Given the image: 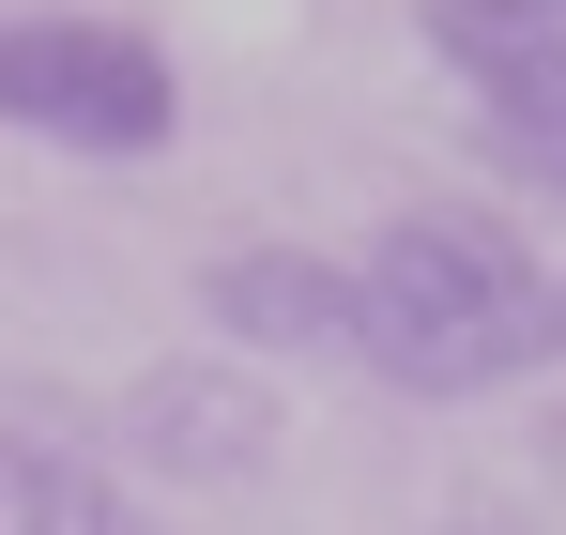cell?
Returning a JSON list of instances; mask_svg holds the SVG:
<instances>
[{
  "label": "cell",
  "mask_w": 566,
  "mask_h": 535,
  "mask_svg": "<svg viewBox=\"0 0 566 535\" xmlns=\"http://www.w3.org/2000/svg\"><path fill=\"white\" fill-rule=\"evenodd\" d=\"M353 353L398 398H490L521 367H552V275L505 214L474 199H413L382 214L368 261H353Z\"/></svg>",
  "instance_id": "1"
},
{
  "label": "cell",
  "mask_w": 566,
  "mask_h": 535,
  "mask_svg": "<svg viewBox=\"0 0 566 535\" xmlns=\"http://www.w3.org/2000/svg\"><path fill=\"white\" fill-rule=\"evenodd\" d=\"M0 123L46 138V154H169L185 138V62L123 15H0Z\"/></svg>",
  "instance_id": "2"
},
{
  "label": "cell",
  "mask_w": 566,
  "mask_h": 535,
  "mask_svg": "<svg viewBox=\"0 0 566 535\" xmlns=\"http://www.w3.org/2000/svg\"><path fill=\"white\" fill-rule=\"evenodd\" d=\"M199 322L245 367H322V353H353V261H322V245H214L199 261Z\"/></svg>",
  "instance_id": "3"
},
{
  "label": "cell",
  "mask_w": 566,
  "mask_h": 535,
  "mask_svg": "<svg viewBox=\"0 0 566 535\" xmlns=\"http://www.w3.org/2000/svg\"><path fill=\"white\" fill-rule=\"evenodd\" d=\"M123 459L169 474V490H230V474L276 459V382L261 367H154L123 398Z\"/></svg>",
  "instance_id": "4"
},
{
  "label": "cell",
  "mask_w": 566,
  "mask_h": 535,
  "mask_svg": "<svg viewBox=\"0 0 566 535\" xmlns=\"http://www.w3.org/2000/svg\"><path fill=\"white\" fill-rule=\"evenodd\" d=\"M0 535H138V490L62 429H0Z\"/></svg>",
  "instance_id": "5"
},
{
  "label": "cell",
  "mask_w": 566,
  "mask_h": 535,
  "mask_svg": "<svg viewBox=\"0 0 566 535\" xmlns=\"http://www.w3.org/2000/svg\"><path fill=\"white\" fill-rule=\"evenodd\" d=\"M413 31H429L444 77H474V107L566 77V0H413Z\"/></svg>",
  "instance_id": "6"
},
{
  "label": "cell",
  "mask_w": 566,
  "mask_h": 535,
  "mask_svg": "<svg viewBox=\"0 0 566 535\" xmlns=\"http://www.w3.org/2000/svg\"><path fill=\"white\" fill-rule=\"evenodd\" d=\"M474 154H490L505 183H536V199H566V77L490 92V107H474Z\"/></svg>",
  "instance_id": "7"
},
{
  "label": "cell",
  "mask_w": 566,
  "mask_h": 535,
  "mask_svg": "<svg viewBox=\"0 0 566 535\" xmlns=\"http://www.w3.org/2000/svg\"><path fill=\"white\" fill-rule=\"evenodd\" d=\"M552 353H566V275H552Z\"/></svg>",
  "instance_id": "8"
}]
</instances>
